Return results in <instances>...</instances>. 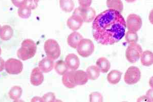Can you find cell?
<instances>
[{
  "mask_svg": "<svg viewBox=\"0 0 153 102\" xmlns=\"http://www.w3.org/2000/svg\"><path fill=\"white\" fill-rule=\"evenodd\" d=\"M126 22L120 13L108 9L95 18L92 24L93 38L102 45H112L124 36Z\"/></svg>",
  "mask_w": 153,
  "mask_h": 102,
  "instance_id": "1",
  "label": "cell"
},
{
  "mask_svg": "<svg viewBox=\"0 0 153 102\" xmlns=\"http://www.w3.org/2000/svg\"><path fill=\"white\" fill-rule=\"evenodd\" d=\"M37 50L36 43L31 39L24 40L21 47L17 51V56L23 61H26L33 57Z\"/></svg>",
  "mask_w": 153,
  "mask_h": 102,
  "instance_id": "2",
  "label": "cell"
},
{
  "mask_svg": "<svg viewBox=\"0 0 153 102\" xmlns=\"http://www.w3.org/2000/svg\"><path fill=\"white\" fill-rule=\"evenodd\" d=\"M44 50L47 56L53 61L57 59L61 55L60 46L57 42L53 39H49L45 42Z\"/></svg>",
  "mask_w": 153,
  "mask_h": 102,
  "instance_id": "3",
  "label": "cell"
},
{
  "mask_svg": "<svg viewBox=\"0 0 153 102\" xmlns=\"http://www.w3.org/2000/svg\"><path fill=\"white\" fill-rule=\"evenodd\" d=\"M76 49L79 56L83 57H89L94 51V45L91 39H83L78 43Z\"/></svg>",
  "mask_w": 153,
  "mask_h": 102,
  "instance_id": "4",
  "label": "cell"
},
{
  "mask_svg": "<svg viewBox=\"0 0 153 102\" xmlns=\"http://www.w3.org/2000/svg\"><path fill=\"white\" fill-rule=\"evenodd\" d=\"M143 53V49L137 43H131L126 49V60L131 63H134L138 61Z\"/></svg>",
  "mask_w": 153,
  "mask_h": 102,
  "instance_id": "5",
  "label": "cell"
},
{
  "mask_svg": "<svg viewBox=\"0 0 153 102\" xmlns=\"http://www.w3.org/2000/svg\"><path fill=\"white\" fill-rule=\"evenodd\" d=\"M73 14H76L82 18L84 22L90 23L93 21L96 17V11L92 7H77L74 10Z\"/></svg>",
  "mask_w": 153,
  "mask_h": 102,
  "instance_id": "6",
  "label": "cell"
},
{
  "mask_svg": "<svg viewBox=\"0 0 153 102\" xmlns=\"http://www.w3.org/2000/svg\"><path fill=\"white\" fill-rule=\"evenodd\" d=\"M5 70L9 74L16 75L21 74L23 69V64L19 60L10 58L5 63Z\"/></svg>",
  "mask_w": 153,
  "mask_h": 102,
  "instance_id": "7",
  "label": "cell"
},
{
  "mask_svg": "<svg viewBox=\"0 0 153 102\" xmlns=\"http://www.w3.org/2000/svg\"><path fill=\"white\" fill-rule=\"evenodd\" d=\"M141 78V71L139 68L131 66L126 70L124 76V80L127 84H135Z\"/></svg>",
  "mask_w": 153,
  "mask_h": 102,
  "instance_id": "8",
  "label": "cell"
},
{
  "mask_svg": "<svg viewBox=\"0 0 153 102\" xmlns=\"http://www.w3.org/2000/svg\"><path fill=\"white\" fill-rule=\"evenodd\" d=\"M143 22L140 16L136 14L128 15L126 20V27L128 31L137 32L142 26Z\"/></svg>",
  "mask_w": 153,
  "mask_h": 102,
  "instance_id": "9",
  "label": "cell"
},
{
  "mask_svg": "<svg viewBox=\"0 0 153 102\" xmlns=\"http://www.w3.org/2000/svg\"><path fill=\"white\" fill-rule=\"evenodd\" d=\"M84 23V21L80 16L76 14H73L67 22V25L72 31H77L80 28Z\"/></svg>",
  "mask_w": 153,
  "mask_h": 102,
  "instance_id": "10",
  "label": "cell"
},
{
  "mask_svg": "<svg viewBox=\"0 0 153 102\" xmlns=\"http://www.w3.org/2000/svg\"><path fill=\"white\" fill-rule=\"evenodd\" d=\"M44 77L43 72L39 67H36L32 70L30 75V82L32 85L38 86L43 83Z\"/></svg>",
  "mask_w": 153,
  "mask_h": 102,
  "instance_id": "11",
  "label": "cell"
},
{
  "mask_svg": "<svg viewBox=\"0 0 153 102\" xmlns=\"http://www.w3.org/2000/svg\"><path fill=\"white\" fill-rule=\"evenodd\" d=\"M65 63L68 69L71 70H76L80 65V61L78 57L74 54H69L66 56Z\"/></svg>",
  "mask_w": 153,
  "mask_h": 102,
  "instance_id": "12",
  "label": "cell"
},
{
  "mask_svg": "<svg viewBox=\"0 0 153 102\" xmlns=\"http://www.w3.org/2000/svg\"><path fill=\"white\" fill-rule=\"evenodd\" d=\"M73 78L76 86L85 84L89 80L87 73L82 70H74Z\"/></svg>",
  "mask_w": 153,
  "mask_h": 102,
  "instance_id": "13",
  "label": "cell"
},
{
  "mask_svg": "<svg viewBox=\"0 0 153 102\" xmlns=\"http://www.w3.org/2000/svg\"><path fill=\"white\" fill-rule=\"evenodd\" d=\"M54 65L53 60L47 57L39 61V68L42 72L48 73L53 69Z\"/></svg>",
  "mask_w": 153,
  "mask_h": 102,
  "instance_id": "14",
  "label": "cell"
},
{
  "mask_svg": "<svg viewBox=\"0 0 153 102\" xmlns=\"http://www.w3.org/2000/svg\"><path fill=\"white\" fill-rule=\"evenodd\" d=\"M73 74L74 70H71L66 72L64 74L62 75V82L63 84L66 87L70 89L74 88L76 86L74 81Z\"/></svg>",
  "mask_w": 153,
  "mask_h": 102,
  "instance_id": "15",
  "label": "cell"
},
{
  "mask_svg": "<svg viewBox=\"0 0 153 102\" xmlns=\"http://www.w3.org/2000/svg\"><path fill=\"white\" fill-rule=\"evenodd\" d=\"M83 39V36L79 32L74 31L68 36L67 43L72 48L76 49L78 43Z\"/></svg>",
  "mask_w": 153,
  "mask_h": 102,
  "instance_id": "16",
  "label": "cell"
},
{
  "mask_svg": "<svg viewBox=\"0 0 153 102\" xmlns=\"http://www.w3.org/2000/svg\"><path fill=\"white\" fill-rule=\"evenodd\" d=\"M13 31L9 25H4L0 29V39L5 41H8L13 37Z\"/></svg>",
  "mask_w": 153,
  "mask_h": 102,
  "instance_id": "17",
  "label": "cell"
},
{
  "mask_svg": "<svg viewBox=\"0 0 153 102\" xmlns=\"http://www.w3.org/2000/svg\"><path fill=\"white\" fill-rule=\"evenodd\" d=\"M141 63L144 66H150L153 64V54L150 50L143 52L141 55Z\"/></svg>",
  "mask_w": 153,
  "mask_h": 102,
  "instance_id": "18",
  "label": "cell"
},
{
  "mask_svg": "<svg viewBox=\"0 0 153 102\" xmlns=\"http://www.w3.org/2000/svg\"><path fill=\"white\" fill-rule=\"evenodd\" d=\"M122 74L118 70H111L107 75V80L111 84H117L121 80Z\"/></svg>",
  "mask_w": 153,
  "mask_h": 102,
  "instance_id": "19",
  "label": "cell"
},
{
  "mask_svg": "<svg viewBox=\"0 0 153 102\" xmlns=\"http://www.w3.org/2000/svg\"><path fill=\"white\" fill-rule=\"evenodd\" d=\"M96 65L100 69V72L103 74L107 73L110 69V62L105 57L99 58L96 62Z\"/></svg>",
  "mask_w": 153,
  "mask_h": 102,
  "instance_id": "20",
  "label": "cell"
},
{
  "mask_svg": "<svg viewBox=\"0 0 153 102\" xmlns=\"http://www.w3.org/2000/svg\"><path fill=\"white\" fill-rule=\"evenodd\" d=\"M107 6L110 9L117 11L120 13L123 12V9L121 0H107Z\"/></svg>",
  "mask_w": 153,
  "mask_h": 102,
  "instance_id": "21",
  "label": "cell"
},
{
  "mask_svg": "<svg viewBox=\"0 0 153 102\" xmlns=\"http://www.w3.org/2000/svg\"><path fill=\"white\" fill-rule=\"evenodd\" d=\"M86 73L88 79L91 80H96L100 77V70L97 66H91L88 67Z\"/></svg>",
  "mask_w": 153,
  "mask_h": 102,
  "instance_id": "22",
  "label": "cell"
},
{
  "mask_svg": "<svg viewBox=\"0 0 153 102\" xmlns=\"http://www.w3.org/2000/svg\"><path fill=\"white\" fill-rule=\"evenodd\" d=\"M59 5L62 11L69 13L73 10L75 4L73 0H59Z\"/></svg>",
  "mask_w": 153,
  "mask_h": 102,
  "instance_id": "23",
  "label": "cell"
},
{
  "mask_svg": "<svg viewBox=\"0 0 153 102\" xmlns=\"http://www.w3.org/2000/svg\"><path fill=\"white\" fill-rule=\"evenodd\" d=\"M22 92L23 90L20 86H13L11 88L8 93L9 98L14 101H17L21 97Z\"/></svg>",
  "mask_w": 153,
  "mask_h": 102,
  "instance_id": "24",
  "label": "cell"
},
{
  "mask_svg": "<svg viewBox=\"0 0 153 102\" xmlns=\"http://www.w3.org/2000/svg\"><path fill=\"white\" fill-rule=\"evenodd\" d=\"M54 66L56 72L61 75L64 74L66 72L68 71L69 69L65 62L62 60H59L57 61L55 63Z\"/></svg>",
  "mask_w": 153,
  "mask_h": 102,
  "instance_id": "25",
  "label": "cell"
},
{
  "mask_svg": "<svg viewBox=\"0 0 153 102\" xmlns=\"http://www.w3.org/2000/svg\"><path fill=\"white\" fill-rule=\"evenodd\" d=\"M31 10L32 9L27 4H25L19 7L18 10V15L23 19H28L30 16Z\"/></svg>",
  "mask_w": 153,
  "mask_h": 102,
  "instance_id": "26",
  "label": "cell"
},
{
  "mask_svg": "<svg viewBox=\"0 0 153 102\" xmlns=\"http://www.w3.org/2000/svg\"><path fill=\"white\" fill-rule=\"evenodd\" d=\"M125 39L128 44L137 43L138 41V36L137 32L128 31L125 35Z\"/></svg>",
  "mask_w": 153,
  "mask_h": 102,
  "instance_id": "27",
  "label": "cell"
},
{
  "mask_svg": "<svg viewBox=\"0 0 153 102\" xmlns=\"http://www.w3.org/2000/svg\"><path fill=\"white\" fill-rule=\"evenodd\" d=\"M103 97L101 93L98 92H93L90 95V102H102Z\"/></svg>",
  "mask_w": 153,
  "mask_h": 102,
  "instance_id": "28",
  "label": "cell"
},
{
  "mask_svg": "<svg viewBox=\"0 0 153 102\" xmlns=\"http://www.w3.org/2000/svg\"><path fill=\"white\" fill-rule=\"evenodd\" d=\"M42 99L43 102H55L56 98L54 93L53 92H48L43 95Z\"/></svg>",
  "mask_w": 153,
  "mask_h": 102,
  "instance_id": "29",
  "label": "cell"
},
{
  "mask_svg": "<svg viewBox=\"0 0 153 102\" xmlns=\"http://www.w3.org/2000/svg\"><path fill=\"white\" fill-rule=\"evenodd\" d=\"M39 0H27V5L31 9H35L38 7Z\"/></svg>",
  "mask_w": 153,
  "mask_h": 102,
  "instance_id": "30",
  "label": "cell"
},
{
  "mask_svg": "<svg viewBox=\"0 0 153 102\" xmlns=\"http://www.w3.org/2000/svg\"><path fill=\"white\" fill-rule=\"evenodd\" d=\"M78 1L80 7H84V8L90 7L92 2V0H78Z\"/></svg>",
  "mask_w": 153,
  "mask_h": 102,
  "instance_id": "31",
  "label": "cell"
},
{
  "mask_svg": "<svg viewBox=\"0 0 153 102\" xmlns=\"http://www.w3.org/2000/svg\"><path fill=\"white\" fill-rule=\"evenodd\" d=\"M13 5L16 7H20L21 6L27 4V0H11Z\"/></svg>",
  "mask_w": 153,
  "mask_h": 102,
  "instance_id": "32",
  "label": "cell"
},
{
  "mask_svg": "<svg viewBox=\"0 0 153 102\" xmlns=\"http://www.w3.org/2000/svg\"><path fill=\"white\" fill-rule=\"evenodd\" d=\"M5 68V61L2 57H0V72L2 71Z\"/></svg>",
  "mask_w": 153,
  "mask_h": 102,
  "instance_id": "33",
  "label": "cell"
},
{
  "mask_svg": "<svg viewBox=\"0 0 153 102\" xmlns=\"http://www.w3.org/2000/svg\"><path fill=\"white\" fill-rule=\"evenodd\" d=\"M31 102H43L42 98L34 97L31 100Z\"/></svg>",
  "mask_w": 153,
  "mask_h": 102,
  "instance_id": "34",
  "label": "cell"
},
{
  "mask_svg": "<svg viewBox=\"0 0 153 102\" xmlns=\"http://www.w3.org/2000/svg\"><path fill=\"white\" fill-rule=\"evenodd\" d=\"M125 1L128 3H133V2H135L136 0H125Z\"/></svg>",
  "mask_w": 153,
  "mask_h": 102,
  "instance_id": "35",
  "label": "cell"
},
{
  "mask_svg": "<svg viewBox=\"0 0 153 102\" xmlns=\"http://www.w3.org/2000/svg\"><path fill=\"white\" fill-rule=\"evenodd\" d=\"M1 52H2V50H1V47H0V55L1 54Z\"/></svg>",
  "mask_w": 153,
  "mask_h": 102,
  "instance_id": "36",
  "label": "cell"
},
{
  "mask_svg": "<svg viewBox=\"0 0 153 102\" xmlns=\"http://www.w3.org/2000/svg\"><path fill=\"white\" fill-rule=\"evenodd\" d=\"M0 29H1V26H0Z\"/></svg>",
  "mask_w": 153,
  "mask_h": 102,
  "instance_id": "37",
  "label": "cell"
}]
</instances>
